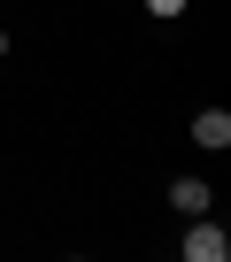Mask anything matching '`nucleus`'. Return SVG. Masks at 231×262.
<instances>
[{
  "mask_svg": "<svg viewBox=\"0 0 231 262\" xmlns=\"http://www.w3.org/2000/svg\"><path fill=\"white\" fill-rule=\"evenodd\" d=\"M147 16H162V24H170V16H185V0H147Z\"/></svg>",
  "mask_w": 231,
  "mask_h": 262,
  "instance_id": "obj_4",
  "label": "nucleus"
},
{
  "mask_svg": "<svg viewBox=\"0 0 231 262\" xmlns=\"http://www.w3.org/2000/svg\"><path fill=\"white\" fill-rule=\"evenodd\" d=\"M223 254H231L223 224H208V216H185V262H223Z\"/></svg>",
  "mask_w": 231,
  "mask_h": 262,
  "instance_id": "obj_1",
  "label": "nucleus"
},
{
  "mask_svg": "<svg viewBox=\"0 0 231 262\" xmlns=\"http://www.w3.org/2000/svg\"><path fill=\"white\" fill-rule=\"evenodd\" d=\"M170 208L177 216H208V178H177L170 185Z\"/></svg>",
  "mask_w": 231,
  "mask_h": 262,
  "instance_id": "obj_3",
  "label": "nucleus"
},
{
  "mask_svg": "<svg viewBox=\"0 0 231 262\" xmlns=\"http://www.w3.org/2000/svg\"><path fill=\"white\" fill-rule=\"evenodd\" d=\"M193 147H208V155L231 147V116H223V108H200V116H193Z\"/></svg>",
  "mask_w": 231,
  "mask_h": 262,
  "instance_id": "obj_2",
  "label": "nucleus"
}]
</instances>
